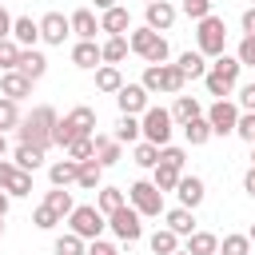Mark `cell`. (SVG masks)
<instances>
[{
	"label": "cell",
	"instance_id": "obj_1",
	"mask_svg": "<svg viewBox=\"0 0 255 255\" xmlns=\"http://www.w3.org/2000/svg\"><path fill=\"white\" fill-rule=\"evenodd\" d=\"M56 108H48V104H40V108H32L24 120H20V143H36V147H52V131H56Z\"/></svg>",
	"mask_w": 255,
	"mask_h": 255
},
{
	"label": "cell",
	"instance_id": "obj_2",
	"mask_svg": "<svg viewBox=\"0 0 255 255\" xmlns=\"http://www.w3.org/2000/svg\"><path fill=\"white\" fill-rule=\"evenodd\" d=\"M195 48L203 52V56H223V48H227V24L219 20V16H203L199 20V28H195Z\"/></svg>",
	"mask_w": 255,
	"mask_h": 255
},
{
	"label": "cell",
	"instance_id": "obj_3",
	"mask_svg": "<svg viewBox=\"0 0 255 255\" xmlns=\"http://www.w3.org/2000/svg\"><path fill=\"white\" fill-rule=\"evenodd\" d=\"M147 92H183V84H187V76L179 72V64H147V72H143V80H139Z\"/></svg>",
	"mask_w": 255,
	"mask_h": 255
},
{
	"label": "cell",
	"instance_id": "obj_4",
	"mask_svg": "<svg viewBox=\"0 0 255 255\" xmlns=\"http://www.w3.org/2000/svg\"><path fill=\"white\" fill-rule=\"evenodd\" d=\"M128 203H131L139 215H147V219L163 215V191H159L151 179H139V183H131V187H128Z\"/></svg>",
	"mask_w": 255,
	"mask_h": 255
},
{
	"label": "cell",
	"instance_id": "obj_5",
	"mask_svg": "<svg viewBox=\"0 0 255 255\" xmlns=\"http://www.w3.org/2000/svg\"><path fill=\"white\" fill-rule=\"evenodd\" d=\"M68 227L80 235V239H100V231L108 227V215L100 211V207H92V203H84V207H72V215H68Z\"/></svg>",
	"mask_w": 255,
	"mask_h": 255
},
{
	"label": "cell",
	"instance_id": "obj_6",
	"mask_svg": "<svg viewBox=\"0 0 255 255\" xmlns=\"http://www.w3.org/2000/svg\"><path fill=\"white\" fill-rule=\"evenodd\" d=\"M139 124H143V139H151V143H171V112L167 108H147L143 116H139Z\"/></svg>",
	"mask_w": 255,
	"mask_h": 255
},
{
	"label": "cell",
	"instance_id": "obj_7",
	"mask_svg": "<svg viewBox=\"0 0 255 255\" xmlns=\"http://www.w3.org/2000/svg\"><path fill=\"white\" fill-rule=\"evenodd\" d=\"M139 219H143V215H139L135 207H128V203H124V207H116V211L108 215V227L116 231V239H124V243H135V239L143 235V223H139Z\"/></svg>",
	"mask_w": 255,
	"mask_h": 255
},
{
	"label": "cell",
	"instance_id": "obj_8",
	"mask_svg": "<svg viewBox=\"0 0 255 255\" xmlns=\"http://www.w3.org/2000/svg\"><path fill=\"white\" fill-rule=\"evenodd\" d=\"M207 124H211L215 135H231L235 124H239V108H235L231 100H215V104L207 108Z\"/></svg>",
	"mask_w": 255,
	"mask_h": 255
},
{
	"label": "cell",
	"instance_id": "obj_9",
	"mask_svg": "<svg viewBox=\"0 0 255 255\" xmlns=\"http://www.w3.org/2000/svg\"><path fill=\"white\" fill-rule=\"evenodd\" d=\"M147 96H151V92H147L143 84H124V88L116 92V104H120V112H124V116H143V112L151 108V104H147Z\"/></svg>",
	"mask_w": 255,
	"mask_h": 255
},
{
	"label": "cell",
	"instance_id": "obj_10",
	"mask_svg": "<svg viewBox=\"0 0 255 255\" xmlns=\"http://www.w3.org/2000/svg\"><path fill=\"white\" fill-rule=\"evenodd\" d=\"M72 36V20L64 16V12H48L44 20H40V40L44 44H64Z\"/></svg>",
	"mask_w": 255,
	"mask_h": 255
},
{
	"label": "cell",
	"instance_id": "obj_11",
	"mask_svg": "<svg viewBox=\"0 0 255 255\" xmlns=\"http://www.w3.org/2000/svg\"><path fill=\"white\" fill-rule=\"evenodd\" d=\"M32 84H36V80H28L20 68H8V72L0 76V96H8V100L20 104L24 96H32Z\"/></svg>",
	"mask_w": 255,
	"mask_h": 255
},
{
	"label": "cell",
	"instance_id": "obj_12",
	"mask_svg": "<svg viewBox=\"0 0 255 255\" xmlns=\"http://www.w3.org/2000/svg\"><path fill=\"white\" fill-rule=\"evenodd\" d=\"M175 195H179V203L183 207H199L203 203V195H207V187H203V179L199 175H179V183H175Z\"/></svg>",
	"mask_w": 255,
	"mask_h": 255
},
{
	"label": "cell",
	"instance_id": "obj_13",
	"mask_svg": "<svg viewBox=\"0 0 255 255\" xmlns=\"http://www.w3.org/2000/svg\"><path fill=\"white\" fill-rule=\"evenodd\" d=\"M143 8H147V12H143V16H147V28L167 32V28L175 24V8H171L167 0H151V4H143Z\"/></svg>",
	"mask_w": 255,
	"mask_h": 255
},
{
	"label": "cell",
	"instance_id": "obj_14",
	"mask_svg": "<svg viewBox=\"0 0 255 255\" xmlns=\"http://www.w3.org/2000/svg\"><path fill=\"white\" fill-rule=\"evenodd\" d=\"M131 28V16H128V8H108V12H100V32H108V36H124Z\"/></svg>",
	"mask_w": 255,
	"mask_h": 255
},
{
	"label": "cell",
	"instance_id": "obj_15",
	"mask_svg": "<svg viewBox=\"0 0 255 255\" xmlns=\"http://www.w3.org/2000/svg\"><path fill=\"white\" fill-rule=\"evenodd\" d=\"M68 20H72V32H76L80 40H96V32H100V20H96V12H92V8H76Z\"/></svg>",
	"mask_w": 255,
	"mask_h": 255
},
{
	"label": "cell",
	"instance_id": "obj_16",
	"mask_svg": "<svg viewBox=\"0 0 255 255\" xmlns=\"http://www.w3.org/2000/svg\"><path fill=\"white\" fill-rule=\"evenodd\" d=\"M12 40H16L20 48H36V40H40V24H36L32 16H16V20H12Z\"/></svg>",
	"mask_w": 255,
	"mask_h": 255
},
{
	"label": "cell",
	"instance_id": "obj_17",
	"mask_svg": "<svg viewBox=\"0 0 255 255\" xmlns=\"http://www.w3.org/2000/svg\"><path fill=\"white\" fill-rule=\"evenodd\" d=\"M128 44H131V52H135V56H143V60H147V56H151V48L159 44V32H155V28H147V24H143V28H131Z\"/></svg>",
	"mask_w": 255,
	"mask_h": 255
},
{
	"label": "cell",
	"instance_id": "obj_18",
	"mask_svg": "<svg viewBox=\"0 0 255 255\" xmlns=\"http://www.w3.org/2000/svg\"><path fill=\"white\" fill-rule=\"evenodd\" d=\"M72 64H76V68H96V64H104L100 44H96V40H80V44L72 48Z\"/></svg>",
	"mask_w": 255,
	"mask_h": 255
},
{
	"label": "cell",
	"instance_id": "obj_19",
	"mask_svg": "<svg viewBox=\"0 0 255 255\" xmlns=\"http://www.w3.org/2000/svg\"><path fill=\"white\" fill-rule=\"evenodd\" d=\"M16 68H20V72H24L28 80H40V76L48 72V56H44V52H36V48H24V52H20V64H16Z\"/></svg>",
	"mask_w": 255,
	"mask_h": 255
},
{
	"label": "cell",
	"instance_id": "obj_20",
	"mask_svg": "<svg viewBox=\"0 0 255 255\" xmlns=\"http://www.w3.org/2000/svg\"><path fill=\"white\" fill-rule=\"evenodd\" d=\"M175 64H179V72H183L187 80H203V76H207V68H211V64H207V56H203L199 48H195V52H183Z\"/></svg>",
	"mask_w": 255,
	"mask_h": 255
},
{
	"label": "cell",
	"instance_id": "obj_21",
	"mask_svg": "<svg viewBox=\"0 0 255 255\" xmlns=\"http://www.w3.org/2000/svg\"><path fill=\"white\" fill-rule=\"evenodd\" d=\"M96 159H100L104 167H116V163L124 159V143L112 139V135H96Z\"/></svg>",
	"mask_w": 255,
	"mask_h": 255
},
{
	"label": "cell",
	"instance_id": "obj_22",
	"mask_svg": "<svg viewBox=\"0 0 255 255\" xmlns=\"http://www.w3.org/2000/svg\"><path fill=\"white\" fill-rule=\"evenodd\" d=\"M48 179H52V187H68V183L80 179V163H76V159H56V163L48 167Z\"/></svg>",
	"mask_w": 255,
	"mask_h": 255
},
{
	"label": "cell",
	"instance_id": "obj_23",
	"mask_svg": "<svg viewBox=\"0 0 255 255\" xmlns=\"http://www.w3.org/2000/svg\"><path fill=\"white\" fill-rule=\"evenodd\" d=\"M163 219H167V227H171L175 235H183V239L195 231V215H191V207H183V203L171 207V211H163Z\"/></svg>",
	"mask_w": 255,
	"mask_h": 255
},
{
	"label": "cell",
	"instance_id": "obj_24",
	"mask_svg": "<svg viewBox=\"0 0 255 255\" xmlns=\"http://www.w3.org/2000/svg\"><path fill=\"white\" fill-rule=\"evenodd\" d=\"M100 183H104V163H100V159H84V163H80V179H76V187H84V191H100Z\"/></svg>",
	"mask_w": 255,
	"mask_h": 255
},
{
	"label": "cell",
	"instance_id": "obj_25",
	"mask_svg": "<svg viewBox=\"0 0 255 255\" xmlns=\"http://www.w3.org/2000/svg\"><path fill=\"white\" fill-rule=\"evenodd\" d=\"M100 52H104V64H124L128 52H131V44H128V36H108L100 44Z\"/></svg>",
	"mask_w": 255,
	"mask_h": 255
},
{
	"label": "cell",
	"instance_id": "obj_26",
	"mask_svg": "<svg viewBox=\"0 0 255 255\" xmlns=\"http://www.w3.org/2000/svg\"><path fill=\"white\" fill-rule=\"evenodd\" d=\"M68 124L76 128V135H96V112H92L88 104L72 108V112H68Z\"/></svg>",
	"mask_w": 255,
	"mask_h": 255
},
{
	"label": "cell",
	"instance_id": "obj_27",
	"mask_svg": "<svg viewBox=\"0 0 255 255\" xmlns=\"http://www.w3.org/2000/svg\"><path fill=\"white\" fill-rule=\"evenodd\" d=\"M139 135H143V124H139L135 116H124V112H120V124H116L112 139H120V143H139Z\"/></svg>",
	"mask_w": 255,
	"mask_h": 255
},
{
	"label": "cell",
	"instance_id": "obj_28",
	"mask_svg": "<svg viewBox=\"0 0 255 255\" xmlns=\"http://www.w3.org/2000/svg\"><path fill=\"white\" fill-rule=\"evenodd\" d=\"M183 135H187V143H191V147H203L215 131H211L207 116H195V120H187V124H183Z\"/></svg>",
	"mask_w": 255,
	"mask_h": 255
},
{
	"label": "cell",
	"instance_id": "obj_29",
	"mask_svg": "<svg viewBox=\"0 0 255 255\" xmlns=\"http://www.w3.org/2000/svg\"><path fill=\"white\" fill-rule=\"evenodd\" d=\"M195 116H203V104H199L195 96H175L171 120H175V124H187V120H195Z\"/></svg>",
	"mask_w": 255,
	"mask_h": 255
},
{
	"label": "cell",
	"instance_id": "obj_30",
	"mask_svg": "<svg viewBox=\"0 0 255 255\" xmlns=\"http://www.w3.org/2000/svg\"><path fill=\"white\" fill-rule=\"evenodd\" d=\"M44 151H48V147H36V143H20L12 159H16V167H24V171H36V167L44 163Z\"/></svg>",
	"mask_w": 255,
	"mask_h": 255
},
{
	"label": "cell",
	"instance_id": "obj_31",
	"mask_svg": "<svg viewBox=\"0 0 255 255\" xmlns=\"http://www.w3.org/2000/svg\"><path fill=\"white\" fill-rule=\"evenodd\" d=\"M187 251L191 255H219V239L211 231H191L187 235Z\"/></svg>",
	"mask_w": 255,
	"mask_h": 255
},
{
	"label": "cell",
	"instance_id": "obj_32",
	"mask_svg": "<svg viewBox=\"0 0 255 255\" xmlns=\"http://www.w3.org/2000/svg\"><path fill=\"white\" fill-rule=\"evenodd\" d=\"M96 88H100V92H120V88H124L120 64H104V68H96Z\"/></svg>",
	"mask_w": 255,
	"mask_h": 255
},
{
	"label": "cell",
	"instance_id": "obj_33",
	"mask_svg": "<svg viewBox=\"0 0 255 255\" xmlns=\"http://www.w3.org/2000/svg\"><path fill=\"white\" fill-rule=\"evenodd\" d=\"M179 167H171V163H155L151 167V183L159 187V191H175V183H179Z\"/></svg>",
	"mask_w": 255,
	"mask_h": 255
},
{
	"label": "cell",
	"instance_id": "obj_34",
	"mask_svg": "<svg viewBox=\"0 0 255 255\" xmlns=\"http://www.w3.org/2000/svg\"><path fill=\"white\" fill-rule=\"evenodd\" d=\"M64 151H68V159H76V163L96 159V135H80V139H72Z\"/></svg>",
	"mask_w": 255,
	"mask_h": 255
},
{
	"label": "cell",
	"instance_id": "obj_35",
	"mask_svg": "<svg viewBox=\"0 0 255 255\" xmlns=\"http://www.w3.org/2000/svg\"><path fill=\"white\" fill-rule=\"evenodd\" d=\"M147 243H151V251H155V255H171V251H179V235H175L171 227H159Z\"/></svg>",
	"mask_w": 255,
	"mask_h": 255
},
{
	"label": "cell",
	"instance_id": "obj_36",
	"mask_svg": "<svg viewBox=\"0 0 255 255\" xmlns=\"http://www.w3.org/2000/svg\"><path fill=\"white\" fill-rule=\"evenodd\" d=\"M44 203H48L56 215H72V207H76V203H72V191H64V187H52V191L44 195Z\"/></svg>",
	"mask_w": 255,
	"mask_h": 255
},
{
	"label": "cell",
	"instance_id": "obj_37",
	"mask_svg": "<svg viewBox=\"0 0 255 255\" xmlns=\"http://www.w3.org/2000/svg\"><path fill=\"white\" fill-rule=\"evenodd\" d=\"M128 199H124V191L120 187H100V195H96V207L104 211V215H112L116 207H124Z\"/></svg>",
	"mask_w": 255,
	"mask_h": 255
},
{
	"label": "cell",
	"instance_id": "obj_38",
	"mask_svg": "<svg viewBox=\"0 0 255 255\" xmlns=\"http://www.w3.org/2000/svg\"><path fill=\"white\" fill-rule=\"evenodd\" d=\"M84 243H88V239H80L76 231H68V235H60V239H56V247H52V251H56V255H88V247H84Z\"/></svg>",
	"mask_w": 255,
	"mask_h": 255
},
{
	"label": "cell",
	"instance_id": "obj_39",
	"mask_svg": "<svg viewBox=\"0 0 255 255\" xmlns=\"http://www.w3.org/2000/svg\"><path fill=\"white\" fill-rule=\"evenodd\" d=\"M219 255H251V235H223Z\"/></svg>",
	"mask_w": 255,
	"mask_h": 255
},
{
	"label": "cell",
	"instance_id": "obj_40",
	"mask_svg": "<svg viewBox=\"0 0 255 255\" xmlns=\"http://www.w3.org/2000/svg\"><path fill=\"white\" fill-rule=\"evenodd\" d=\"M8 128H20V104L0 96V131H8Z\"/></svg>",
	"mask_w": 255,
	"mask_h": 255
},
{
	"label": "cell",
	"instance_id": "obj_41",
	"mask_svg": "<svg viewBox=\"0 0 255 255\" xmlns=\"http://www.w3.org/2000/svg\"><path fill=\"white\" fill-rule=\"evenodd\" d=\"M131 155H135V163H139V167H155V163H159V143L143 139V143H135V151H131Z\"/></svg>",
	"mask_w": 255,
	"mask_h": 255
},
{
	"label": "cell",
	"instance_id": "obj_42",
	"mask_svg": "<svg viewBox=\"0 0 255 255\" xmlns=\"http://www.w3.org/2000/svg\"><path fill=\"white\" fill-rule=\"evenodd\" d=\"M20 52H24V48H20L12 36H4V40H0V68H4V72L16 68V64H20Z\"/></svg>",
	"mask_w": 255,
	"mask_h": 255
},
{
	"label": "cell",
	"instance_id": "obj_43",
	"mask_svg": "<svg viewBox=\"0 0 255 255\" xmlns=\"http://www.w3.org/2000/svg\"><path fill=\"white\" fill-rule=\"evenodd\" d=\"M32 223H36V227H40V231H52V227H56V223H64V215H56V211H52V207H48V203H40V207H36V211H32Z\"/></svg>",
	"mask_w": 255,
	"mask_h": 255
},
{
	"label": "cell",
	"instance_id": "obj_44",
	"mask_svg": "<svg viewBox=\"0 0 255 255\" xmlns=\"http://www.w3.org/2000/svg\"><path fill=\"white\" fill-rule=\"evenodd\" d=\"M72 139H80V135H76V128L68 124V116H64V120H56V131H52V143H56V147H68Z\"/></svg>",
	"mask_w": 255,
	"mask_h": 255
},
{
	"label": "cell",
	"instance_id": "obj_45",
	"mask_svg": "<svg viewBox=\"0 0 255 255\" xmlns=\"http://www.w3.org/2000/svg\"><path fill=\"white\" fill-rule=\"evenodd\" d=\"M159 163H171V167H179V171H183V163H187V151H183V147H171V143H163V147H159Z\"/></svg>",
	"mask_w": 255,
	"mask_h": 255
},
{
	"label": "cell",
	"instance_id": "obj_46",
	"mask_svg": "<svg viewBox=\"0 0 255 255\" xmlns=\"http://www.w3.org/2000/svg\"><path fill=\"white\" fill-rule=\"evenodd\" d=\"M4 191H8V195H32V171H24V167H20V171H16V179H12Z\"/></svg>",
	"mask_w": 255,
	"mask_h": 255
},
{
	"label": "cell",
	"instance_id": "obj_47",
	"mask_svg": "<svg viewBox=\"0 0 255 255\" xmlns=\"http://www.w3.org/2000/svg\"><path fill=\"white\" fill-rule=\"evenodd\" d=\"M211 4H215V0H183V16H191V20L199 24L203 16H211Z\"/></svg>",
	"mask_w": 255,
	"mask_h": 255
},
{
	"label": "cell",
	"instance_id": "obj_48",
	"mask_svg": "<svg viewBox=\"0 0 255 255\" xmlns=\"http://www.w3.org/2000/svg\"><path fill=\"white\" fill-rule=\"evenodd\" d=\"M235 135L255 143V112H239V124H235Z\"/></svg>",
	"mask_w": 255,
	"mask_h": 255
},
{
	"label": "cell",
	"instance_id": "obj_49",
	"mask_svg": "<svg viewBox=\"0 0 255 255\" xmlns=\"http://www.w3.org/2000/svg\"><path fill=\"white\" fill-rule=\"evenodd\" d=\"M235 56H239V64H243V68H255V36H243V40H239V48H235Z\"/></svg>",
	"mask_w": 255,
	"mask_h": 255
},
{
	"label": "cell",
	"instance_id": "obj_50",
	"mask_svg": "<svg viewBox=\"0 0 255 255\" xmlns=\"http://www.w3.org/2000/svg\"><path fill=\"white\" fill-rule=\"evenodd\" d=\"M16 171H20L16 159H0V187H8V183L16 179Z\"/></svg>",
	"mask_w": 255,
	"mask_h": 255
},
{
	"label": "cell",
	"instance_id": "obj_51",
	"mask_svg": "<svg viewBox=\"0 0 255 255\" xmlns=\"http://www.w3.org/2000/svg\"><path fill=\"white\" fill-rule=\"evenodd\" d=\"M239 104H243L247 112H255V84H243V88H239Z\"/></svg>",
	"mask_w": 255,
	"mask_h": 255
},
{
	"label": "cell",
	"instance_id": "obj_52",
	"mask_svg": "<svg viewBox=\"0 0 255 255\" xmlns=\"http://www.w3.org/2000/svg\"><path fill=\"white\" fill-rule=\"evenodd\" d=\"M88 255H120L112 243H104V239H92V247H88Z\"/></svg>",
	"mask_w": 255,
	"mask_h": 255
},
{
	"label": "cell",
	"instance_id": "obj_53",
	"mask_svg": "<svg viewBox=\"0 0 255 255\" xmlns=\"http://www.w3.org/2000/svg\"><path fill=\"white\" fill-rule=\"evenodd\" d=\"M239 24H243V32H247V36H255V4H251V8L239 16Z\"/></svg>",
	"mask_w": 255,
	"mask_h": 255
},
{
	"label": "cell",
	"instance_id": "obj_54",
	"mask_svg": "<svg viewBox=\"0 0 255 255\" xmlns=\"http://www.w3.org/2000/svg\"><path fill=\"white\" fill-rule=\"evenodd\" d=\"M4 36H12V16H8V8L0 4V40Z\"/></svg>",
	"mask_w": 255,
	"mask_h": 255
},
{
	"label": "cell",
	"instance_id": "obj_55",
	"mask_svg": "<svg viewBox=\"0 0 255 255\" xmlns=\"http://www.w3.org/2000/svg\"><path fill=\"white\" fill-rule=\"evenodd\" d=\"M243 191L255 199V163H251V167H247V175H243Z\"/></svg>",
	"mask_w": 255,
	"mask_h": 255
},
{
	"label": "cell",
	"instance_id": "obj_56",
	"mask_svg": "<svg viewBox=\"0 0 255 255\" xmlns=\"http://www.w3.org/2000/svg\"><path fill=\"white\" fill-rule=\"evenodd\" d=\"M8 199H12V195H8L4 187H0V215H8Z\"/></svg>",
	"mask_w": 255,
	"mask_h": 255
},
{
	"label": "cell",
	"instance_id": "obj_57",
	"mask_svg": "<svg viewBox=\"0 0 255 255\" xmlns=\"http://www.w3.org/2000/svg\"><path fill=\"white\" fill-rule=\"evenodd\" d=\"M96 8H100V12H108V8H116V0H96Z\"/></svg>",
	"mask_w": 255,
	"mask_h": 255
},
{
	"label": "cell",
	"instance_id": "obj_58",
	"mask_svg": "<svg viewBox=\"0 0 255 255\" xmlns=\"http://www.w3.org/2000/svg\"><path fill=\"white\" fill-rule=\"evenodd\" d=\"M8 155V139H4V131H0V159Z\"/></svg>",
	"mask_w": 255,
	"mask_h": 255
},
{
	"label": "cell",
	"instance_id": "obj_59",
	"mask_svg": "<svg viewBox=\"0 0 255 255\" xmlns=\"http://www.w3.org/2000/svg\"><path fill=\"white\" fill-rule=\"evenodd\" d=\"M171 255H191V251H187V247H179V251H171Z\"/></svg>",
	"mask_w": 255,
	"mask_h": 255
},
{
	"label": "cell",
	"instance_id": "obj_60",
	"mask_svg": "<svg viewBox=\"0 0 255 255\" xmlns=\"http://www.w3.org/2000/svg\"><path fill=\"white\" fill-rule=\"evenodd\" d=\"M247 235H251V243H255V223H251V231H247Z\"/></svg>",
	"mask_w": 255,
	"mask_h": 255
},
{
	"label": "cell",
	"instance_id": "obj_61",
	"mask_svg": "<svg viewBox=\"0 0 255 255\" xmlns=\"http://www.w3.org/2000/svg\"><path fill=\"white\" fill-rule=\"evenodd\" d=\"M0 239H4V215H0Z\"/></svg>",
	"mask_w": 255,
	"mask_h": 255
},
{
	"label": "cell",
	"instance_id": "obj_62",
	"mask_svg": "<svg viewBox=\"0 0 255 255\" xmlns=\"http://www.w3.org/2000/svg\"><path fill=\"white\" fill-rule=\"evenodd\" d=\"M251 163H255V143H251Z\"/></svg>",
	"mask_w": 255,
	"mask_h": 255
},
{
	"label": "cell",
	"instance_id": "obj_63",
	"mask_svg": "<svg viewBox=\"0 0 255 255\" xmlns=\"http://www.w3.org/2000/svg\"><path fill=\"white\" fill-rule=\"evenodd\" d=\"M143 4H151V0H143Z\"/></svg>",
	"mask_w": 255,
	"mask_h": 255
},
{
	"label": "cell",
	"instance_id": "obj_64",
	"mask_svg": "<svg viewBox=\"0 0 255 255\" xmlns=\"http://www.w3.org/2000/svg\"><path fill=\"white\" fill-rule=\"evenodd\" d=\"M0 4H4V0H0Z\"/></svg>",
	"mask_w": 255,
	"mask_h": 255
}]
</instances>
